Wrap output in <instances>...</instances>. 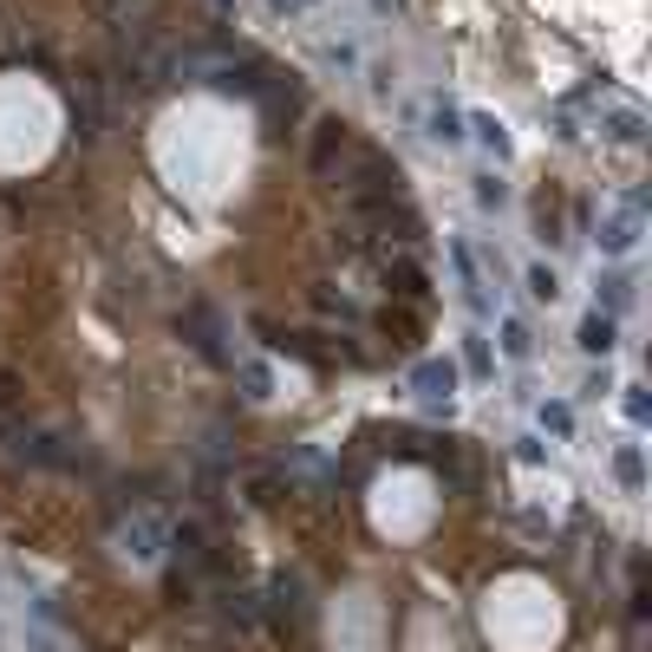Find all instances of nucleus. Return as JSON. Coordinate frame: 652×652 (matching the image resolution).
Listing matches in <instances>:
<instances>
[{"mask_svg": "<svg viewBox=\"0 0 652 652\" xmlns=\"http://www.w3.org/2000/svg\"><path fill=\"white\" fill-rule=\"evenodd\" d=\"M104 85H111L104 72H85V78H78V85L65 91V98H72V137H78V144H98V137H104V124H111Z\"/></svg>", "mask_w": 652, "mask_h": 652, "instance_id": "obj_1", "label": "nucleus"}, {"mask_svg": "<svg viewBox=\"0 0 652 652\" xmlns=\"http://www.w3.org/2000/svg\"><path fill=\"white\" fill-rule=\"evenodd\" d=\"M346 150H353V124H346V118H320V124H313V144H307V163L327 176L333 157H346Z\"/></svg>", "mask_w": 652, "mask_h": 652, "instance_id": "obj_2", "label": "nucleus"}, {"mask_svg": "<svg viewBox=\"0 0 652 652\" xmlns=\"http://www.w3.org/2000/svg\"><path fill=\"white\" fill-rule=\"evenodd\" d=\"M581 346H588V353H607V346H614V327H607V320H588V327H581Z\"/></svg>", "mask_w": 652, "mask_h": 652, "instance_id": "obj_3", "label": "nucleus"}, {"mask_svg": "<svg viewBox=\"0 0 652 652\" xmlns=\"http://www.w3.org/2000/svg\"><path fill=\"white\" fill-rule=\"evenodd\" d=\"M614 470H620V483H627V490H640V451H620V464H614Z\"/></svg>", "mask_w": 652, "mask_h": 652, "instance_id": "obj_4", "label": "nucleus"}, {"mask_svg": "<svg viewBox=\"0 0 652 652\" xmlns=\"http://www.w3.org/2000/svg\"><path fill=\"white\" fill-rule=\"evenodd\" d=\"M529 287H536L542 300H555V274H549V268H536V274H529Z\"/></svg>", "mask_w": 652, "mask_h": 652, "instance_id": "obj_5", "label": "nucleus"}]
</instances>
